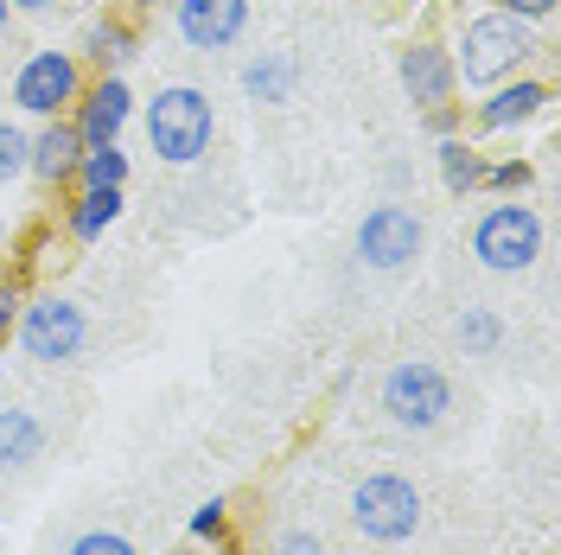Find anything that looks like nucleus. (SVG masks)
I'll return each mask as SVG.
<instances>
[{
    "label": "nucleus",
    "mask_w": 561,
    "mask_h": 555,
    "mask_svg": "<svg viewBox=\"0 0 561 555\" xmlns=\"http://www.w3.org/2000/svg\"><path fill=\"white\" fill-rule=\"evenodd\" d=\"M377 403H383V416L402 434H434L440 421L454 416V377L434 358H402V364H389Z\"/></svg>",
    "instance_id": "nucleus-3"
},
{
    "label": "nucleus",
    "mask_w": 561,
    "mask_h": 555,
    "mask_svg": "<svg viewBox=\"0 0 561 555\" xmlns=\"http://www.w3.org/2000/svg\"><path fill=\"white\" fill-rule=\"evenodd\" d=\"M230 530V498H205L198 511H192V536H205V543H217Z\"/></svg>",
    "instance_id": "nucleus-22"
},
{
    "label": "nucleus",
    "mask_w": 561,
    "mask_h": 555,
    "mask_svg": "<svg viewBox=\"0 0 561 555\" xmlns=\"http://www.w3.org/2000/svg\"><path fill=\"white\" fill-rule=\"evenodd\" d=\"M77 160H83V135L70 128L65 115H58V122H45V128L26 140V173L45 179V185H65V179H77Z\"/></svg>",
    "instance_id": "nucleus-13"
},
{
    "label": "nucleus",
    "mask_w": 561,
    "mask_h": 555,
    "mask_svg": "<svg viewBox=\"0 0 561 555\" xmlns=\"http://www.w3.org/2000/svg\"><path fill=\"white\" fill-rule=\"evenodd\" d=\"M7 7H13V13H51L58 0H7Z\"/></svg>",
    "instance_id": "nucleus-29"
},
{
    "label": "nucleus",
    "mask_w": 561,
    "mask_h": 555,
    "mask_svg": "<svg viewBox=\"0 0 561 555\" xmlns=\"http://www.w3.org/2000/svg\"><path fill=\"white\" fill-rule=\"evenodd\" d=\"M485 185H497V192H524V185H529V160H504V167H485Z\"/></svg>",
    "instance_id": "nucleus-24"
},
{
    "label": "nucleus",
    "mask_w": 561,
    "mask_h": 555,
    "mask_svg": "<svg viewBox=\"0 0 561 555\" xmlns=\"http://www.w3.org/2000/svg\"><path fill=\"white\" fill-rule=\"evenodd\" d=\"M13 319H20V294H13V281H0V339L13 332Z\"/></svg>",
    "instance_id": "nucleus-27"
},
{
    "label": "nucleus",
    "mask_w": 561,
    "mask_h": 555,
    "mask_svg": "<svg viewBox=\"0 0 561 555\" xmlns=\"http://www.w3.org/2000/svg\"><path fill=\"white\" fill-rule=\"evenodd\" d=\"M173 20H179V38L192 52H224V45L243 38L249 0H173Z\"/></svg>",
    "instance_id": "nucleus-10"
},
{
    "label": "nucleus",
    "mask_w": 561,
    "mask_h": 555,
    "mask_svg": "<svg viewBox=\"0 0 561 555\" xmlns=\"http://www.w3.org/2000/svg\"><path fill=\"white\" fill-rule=\"evenodd\" d=\"M147 140H153V154L167 160V167H192V160H205L210 154V135H217V109H210L205 90H192V83H167L153 103H147Z\"/></svg>",
    "instance_id": "nucleus-2"
},
{
    "label": "nucleus",
    "mask_w": 561,
    "mask_h": 555,
    "mask_svg": "<svg viewBox=\"0 0 561 555\" xmlns=\"http://www.w3.org/2000/svg\"><path fill=\"white\" fill-rule=\"evenodd\" d=\"M421 243H427V224H421V211L409 205H370L364 211V224H357V262L364 269H377V275H402V269H415Z\"/></svg>",
    "instance_id": "nucleus-7"
},
{
    "label": "nucleus",
    "mask_w": 561,
    "mask_h": 555,
    "mask_svg": "<svg viewBox=\"0 0 561 555\" xmlns=\"http://www.w3.org/2000/svg\"><path fill=\"white\" fill-rule=\"evenodd\" d=\"M7 26H13V7H7V0H0V38H7Z\"/></svg>",
    "instance_id": "nucleus-30"
},
{
    "label": "nucleus",
    "mask_w": 561,
    "mask_h": 555,
    "mask_svg": "<svg viewBox=\"0 0 561 555\" xmlns=\"http://www.w3.org/2000/svg\"><path fill=\"white\" fill-rule=\"evenodd\" d=\"M434 160H440V179H447V192H454V199H466V192H479V185H485V160H479V147H466L459 135H440Z\"/></svg>",
    "instance_id": "nucleus-17"
},
{
    "label": "nucleus",
    "mask_w": 561,
    "mask_h": 555,
    "mask_svg": "<svg viewBox=\"0 0 561 555\" xmlns=\"http://www.w3.org/2000/svg\"><path fill=\"white\" fill-rule=\"evenodd\" d=\"M294 83H300V70H294V58L287 52H262V58H249L243 65V90H249V103H294Z\"/></svg>",
    "instance_id": "nucleus-15"
},
{
    "label": "nucleus",
    "mask_w": 561,
    "mask_h": 555,
    "mask_svg": "<svg viewBox=\"0 0 561 555\" xmlns=\"http://www.w3.org/2000/svg\"><path fill=\"white\" fill-rule=\"evenodd\" d=\"M13 339L33 364H70L90 346V313L65 301V294H38V301H20V319H13Z\"/></svg>",
    "instance_id": "nucleus-5"
},
{
    "label": "nucleus",
    "mask_w": 561,
    "mask_h": 555,
    "mask_svg": "<svg viewBox=\"0 0 561 555\" xmlns=\"http://www.w3.org/2000/svg\"><path fill=\"white\" fill-rule=\"evenodd\" d=\"M351 523H357L364 543H383V550L409 543L421 523H427L421 486L402 479V473H370V479H357V486H351Z\"/></svg>",
    "instance_id": "nucleus-4"
},
{
    "label": "nucleus",
    "mask_w": 561,
    "mask_h": 555,
    "mask_svg": "<svg viewBox=\"0 0 561 555\" xmlns=\"http://www.w3.org/2000/svg\"><path fill=\"white\" fill-rule=\"evenodd\" d=\"M556 103V90L542 77H517V83H491V97L479 103V128L485 135H504V128H524L542 109Z\"/></svg>",
    "instance_id": "nucleus-12"
},
{
    "label": "nucleus",
    "mask_w": 561,
    "mask_h": 555,
    "mask_svg": "<svg viewBox=\"0 0 561 555\" xmlns=\"http://www.w3.org/2000/svg\"><path fill=\"white\" fill-rule=\"evenodd\" d=\"M275 555H325V543H319L313 530H280V536H275Z\"/></svg>",
    "instance_id": "nucleus-25"
},
{
    "label": "nucleus",
    "mask_w": 561,
    "mask_h": 555,
    "mask_svg": "<svg viewBox=\"0 0 561 555\" xmlns=\"http://www.w3.org/2000/svg\"><path fill=\"white\" fill-rule=\"evenodd\" d=\"M65 555H140V550L122 536V530H77Z\"/></svg>",
    "instance_id": "nucleus-20"
},
{
    "label": "nucleus",
    "mask_w": 561,
    "mask_h": 555,
    "mask_svg": "<svg viewBox=\"0 0 561 555\" xmlns=\"http://www.w3.org/2000/svg\"><path fill=\"white\" fill-rule=\"evenodd\" d=\"M77 97H83V65H77V52H33L26 65L13 70V109H20V115L58 122Z\"/></svg>",
    "instance_id": "nucleus-8"
},
{
    "label": "nucleus",
    "mask_w": 561,
    "mask_h": 555,
    "mask_svg": "<svg viewBox=\"0 0 561 555\" xmlns=\"http://www.w3.org/2000/svg\"><path fill=\"white\" fill-rule=\"evenodd\" d=\"M454 339L466 358H497V346H504V319L491 307H466L459 313V326H454Z\"/></svg>",
    "instance_id": "nucleus-18"
},
{
    "label": "nucleus",
    "mask_w": 561,
    "mask_h": 555,
    "mask_svg": "<svg viewBox=\"0 0 561 555\" xmlns=\"http://www.w3.org/2000/svg\"><path fill=\"white\" fill-rule=\"evenodd\" d=\"M26 128H13V122H0V185H13V179L26 173Z\"/></svg>",
    "instance_id": "nucleus-21"
},
{
    "label": "nucleus",
    "mask_w": 561,
    "mask_h": 555,
    "mask_svg": "<svg viewBox=\"0 0 561 555\" xmlns=\"http://www.w3.org/2000/svg\"><path fill=\"white\" fill-rule=\"evenodd\" d=\"M179 555H217V543H205V536H185V543H179Z\"/></svg>",
    "instance_id": "nucleus-28"
},
{
    "label": "nucleus",
    "mask_w": 561,
    "mask_h": 555,
    "mask_svg": "<svg viewBox=\"0 0 561 555\" xmlns=\"http://www.w3.org/2000/svg\"><path fill=\"white\" fill-rule=\"evenodd\" d=\"M396 77H402V97L427 115H440V109L454 103L459 77H454V52L447 45H434V38H409L402 45V58H396Z\"/></svg>",
    "instance_id": "nucleus-9"
},
{
    "label": "nucleus",
    "mask_w": 561,
    "mask_h": 555,
    "mask_svg": "<svg viewBox=\"0 0 561 555\" xmlns=\"http://www.w3.org/2000/svg\"><path fill=\"white\" fill-rule=\"evenodd\" d=\"M90 58L96 65H122L128 58V33L122 26H90Z\"/></svg>",
    "instance_id": "nucleus-23"
},
{
    "label": "nucleus",
    "mask_w": 561,
    "mask_h": 555,
    "mask_svg": "<svg viewBox=\"0 0 561 555\" xmlns=\"http://www.w3.org/2000/svg\"><path fill=\"white\" fill-rule=\"evenodd\" d=\"M0 243H7V224H0Z\"/></svg>",
    "instance_id": "nucleus-31"
},
{
    "label": "nucleus",
    "mask_w": 561,
    "mask_h": 555,
    "mask_svg": "<svg viewBox=\"0 0 561 555\" xmlns=\"http://www.w3.org/2000/svg\"><path fill=\"white\" fill-rule=\"evenodd\" d=\"M556 7H561V0H497V13H517V20H529V26H536V20H549Z\"/></svg>",
    "instance_id": "nucleus-26"
},
{
    "label": "nucleus",
    "mask_w": 561,
    "mask_h": 555,
    "mask_svg": "<svg viewBox=\"0 0 561 555\" xmlns=\"http://www.w3.org/2000/svg\"><path fill=\"white\" fill-rule=\"evenodd\" d=\"M77 179H83V185H128V154H122V147H83Z\"/></svg>",
    "instance_id": "nucleus-19"
},
{
    "label": "nucleus",
    "mask_w": 561,
    "mask_h": 555,
    "mask_svg": "<svg viewBox=\"0 0 561 555\" xmlns=\"http://www.w3.org/2000/svg\"><path fill=\"white\" fill-rule=\"evenodd\" d=\"M128 115H135V97H128V83L122 77H103L96 90H83L77 97V135H83V147H115L122 140V128H128Z\"/></svg>",
    "instance_id": "nucleus-11"
},
{
    "label": "nucleus",
    "mask_w": 561,
    "mask_h": 555,
    "mask_svg": "<svg viewBox=\"0 0 561 555\" xmlns=\"http://www.w3.org/2000/svg\"><path fill=\"white\" fill-rule=\"evenodd\" d=\"M542 45H536V26L517 20V13H485L472 20L454 45V77L466 90H491L504 77H517V65H529Z\"/></svg>",
    "instance_id": "nucleus-1"
},
{
    "label": "nucleus",
    "mask_w": 561,
    "mask_h": 555,
    "mask_svg": "<svg viewBox=\"0 0 561 555\" xmlns=\"http://www.w3.org/2000/svg\"><path fill=\"white\" fill-rule=\"evenodd\" d=\"M45 448H51V428L33 409L7 403L0 409V473H33L38 460H45Z\"/></svg>",
    "instance_id": "nucleus-14"
},
{
    "label": "nucleus",
    "mask_w": 561,
    "mask_h": 555,
    "mask_svg": "<svg viewBox=\"0 0 561 555\" xmlns=\"http://www.w3.org/2000/svg\"><path fill=\"white\" fill-rule=\"evenodd\" d=\"M472 256L485 262L491 275H524V269H536V256H542V217H536V205H517V199L491 205L472 224Z\"/></svg>",
    "instance_id": "nucleus-6"
},
{
    "label": "nucleus",
    "mask_w": 561,
    "mask_h": 555,
    "mask_svg": "<svg viewBox=\"0 0 561 555\" xmlns=\"http://www.w3.org/2000/svg\"><path fill=\"white\" fill-rule=\"evenodd\" d=\"M115 217H122V185H83V199L70 205V237L77 243H96Z\"/></svg>",
    "instance_id": "nucleus-16"
}]
</instances>
